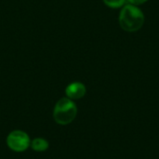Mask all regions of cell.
<instances>
[{
    "label": "cell",
    "mask_w": 159,
    "mask_h": 159,
    "mask_svg": "<svg viewBox=\"0 0 159 159\" xmlns=\"http://www.w3.org/2000/svg\"><path fill=\"white\" fill-rule=\"evenodd\" d=\"M31 147L36 152H44L48 148V143L47 140L42 138H36L31 142Z\"/></svg>",
    "instance_id": "obj_5"
},
{
    "label": "cell",
    "mask_w": 159,
    "mask_h": 159,
    "mask_svg": "<svg viewBox=\"0 0 159 159\" xmlns=\"http://www.w3.org/2000/svg\"><path fill=\"white\" fill-rule=\"evenodd\" d=\"M129 3H131L132 5H141L143 4L144 2H146L147 0H128Z\"/></svg>",
    "instance_id": "obj_7"
},
{
    "label": "cell",
    "mask_w": 159,
    "mask_h": 159,
    "mask_svg": "<svg viewBox=\"0 0 159 159\" xmlns=\"http://www.w3.org/2000/svg\"><path fill=\"white\" fill-rule=\"evenodd\" d=\"M144 22L143 13L132 5H128L120 12L119 23L123 30L127 32H136L142 28Z\"/></svg>",
    "instance_id": "obj_1"
},
{
    "label": "cell",
    "mask_w": 159,
    "mask_h": 159,
    "mask_svg": "<svg viewBox=\"0 0 159 159\" xmlns=\"http://www.w3.org/2000/svg\"><path fill=\"white\" fill-rule=\"evenodd\" d=\"M105 5L112 8H117L125 4V0H103Z\"/></svg>",
    "instance_id": "obj_6"
},
{
    "label": "cell",
    "mask_w": 159,
    "mask_h": 159,
    "mask_svg": "<svg viewBox=\"0 0 159 159\" xmlns=\"http://www.w3.org/2000/svg\"><path fill=\"white\" fill-rule=\"evenodd\" d=\"M65 93L67 95V98L71 100H78L84 97V95L86 94V87L82 83L75 82L70 84L66 88Z\"/></svg>",
    "instance_id": "obj_4"
},
{
    "label": "cell",
    "mask_w": 159,
    "mask_h": 159,
    "mask_svg": "<svg viewBox=\"0 0 159 159\" xmlns=\"http://www.w3.org/2000/svg\"><path fill=\"white\" fill-rule=\"evenodd\" d=\"M7 146L15 152H23L31 144V141L27 133L22 130H14L9 133L7 138Z\"/></svg>",
    "instance_id": "obj_3"
},
{
    "label": "cell",
    "mask_w": 159,
    "mask_h": 159,
    "mask_svg": "<svg viewBox=\"0 0 159 159\" xmlns=\"http://www.w3.org/2000/svg\"><path fill=\"white\" fill-rule=\"evenodd\" d=\"M77 114L75 103L69 98H62L55 105L53 117L60 125H68L73 122Z\"/></svg>",
    "instance_id": "obj_2"
}]
</instances>
